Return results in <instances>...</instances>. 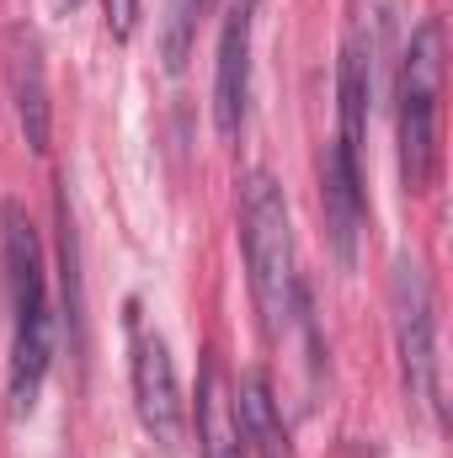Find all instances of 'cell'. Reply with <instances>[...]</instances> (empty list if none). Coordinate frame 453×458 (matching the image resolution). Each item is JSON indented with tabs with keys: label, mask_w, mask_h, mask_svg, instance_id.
I'll use <instances>...</instances> for the list:
<instances>
[{
	"label": "cell",
	"mask_w": 453,
	"mask_h": 458,
	"mask_svg": "<svg viewBox=\"0 0 453 458\" xmlns=\"http://www.w3.org/2000/svg\"><path fill=\"white\" fill-rule=\"evenodd\" d=\"M321 203H326L331 250H337L341 267H352V261H357V229H363V171H357V155H346L341 144H331V149H326Z\"/></svg>",
	"instance_id": "8"
},
{
	"label": "cell",
	"mask_w": 453,
	"mask_h": 458,
	"mask_svg": "<svg viewBox=\"0 0 453 458\" xmlns=\"http://www.w3.org/2000/svg\"><path fill=\"white\" fill-rule=\"evenodd\" d=\"M400 182L406 192H427L438 171V102H443V21H422L400 54Z\"/></svg>",
	"instance_id": "3"
},
{
	"label": "cell",
	"mask_w": 453,
	"mask_h": 458,
	"mask_svg": "<svg viewBox=\"0 0 453 458\" xmlns=\"http://www.w3.org/2000/svg\"><path fill=\"white\" fill-rule=\"evenodd\" d=\"M389 315H395V352L406 389L443 411V384H438V310H432V283L416 256H395L389 272Z\"/></svg>",
	"instance_id": "4"
},
{
	"label": "cell",
	"mask_w": 453,
	"mask_h": 458,
	"mask_svg": "<svg viewBox=\"0 0 453 458\" xmlns=\"http://www.w3.org/2000/svg\"><path fill=\"white\" fill-rule=\"evenodd\" d=\"M0 283L11 304V362H5V389L11 411L32 416L48 362H54V304H48V272H43V245L21 203H0Z\"/></svg>",
	"instance_id": "1"
},
{
	"label": "cell",
	"mask_w": 453,
	"mask_h": 458,
	"mask_svg": "<svg viewBox=\"0 0 453 458\" xmlns=\"http://www.w3.org/2000/svg\"><path fill=\"white\" fill-rule=\"evenodd\" d=\"M192 427H198V454L203 458H245V437H240V416H235V389H229L219 357L209 352L203 362V378H198V411H192Z\"/></svg>",
	"instance_id": "9"
},
{
	"label": "cell",
	"mask_w": 453,
	"mask_h": 458,
	"mask_svg": "<svg viewBox=\"0 0 453 458\" xmlns=\"http://www.w3.org/2000/svg\"><path fill=\"white\" fill-rule=\"evenodd\" d=\"M54 219H59V326L81 357L86 352V277H81V229H75V208H70L64 182L54 192Z\"/></svg>",
	"instance_id": "10"
},
{
	"label": "cell",
	"mask_w": 453,
	"mask_h": 458,
	"mask_svg": "<svg viewBox=\"0 0 453 458\" xmlns=\"http://www.w3.org/2000/svg\"><path fill=\"white\" fill-rule=\"evenodd\" d=\"M240 245L251 272V299L267 336H283L299 320V261H294V219L272 171H251L240 182Z\"/></svg>",
	"instance_id": "2"
},
{
	"label": "cell",
	"mask_w": 453,
	"mask_h": 458,
	"mask_svg": "<svg viewBox=\"0 0 453 458\" xmlns=\"http://www.w3.org/2000/svg\"><path fill=\"white\" fill-rule=\"evenodd\" d=\"M75 5H81V0H54V11H59V16H70Z\"/></svg>",
	"instance_id": "14"
},
{
	"label": "cell",
	"mask_w": 453,
	"mask_h": 458,
	"mask_svg": "<svg viewBox=\"0 0 453 458\" xmlns=\"http://www.w3.org/2000/svg\"><path fill=\"white\" fill-rule=\"evenodd\" d=\"M235 416H240L245 454L294 458V448H288V427H283V405H278L267 373H245V378H240V389H235Z\"/></svg>",
	"instance_id": "11"
},
{
	"label": "cell",
	"mask_w": 453,
	"mask_h": 458,
	"mask_svg": "<svg viewBox=\"0 0 453 458\" xmlns=\"http://www.w3.org/2000/svg\"><path fill=\"white\" fill-rule=\"evenodd\" d=\"M251 32H256V0H229L225 27H219V59H214V128H219V139H235L245 128Z\"/></svg>",
	"instance_id": "7"
},
{
	"label": "cell",
	"mask_w": 453,
	"mask_h": 458,
	"mask_svg": "<svg viewBox=\"0 0 453 458\" xmlns=\"http://www.w3.org/2000/svg\"><path fill=\"white\" fill-rule=\"evenodd\" d=\"M102 5H107V32L117 43H128L133 27H139V0H102Z\"/></svg>",
	"instance_id": "13"
},
{
	"label": "cell",
	"mask_w": 453,
	"mask_h": 458,
	"mask_svg": "<svg viewBox=\"0 0 453 458\" xmlns=\"http://www.w3.org/2000/svg\"><path fill=\"white\" fill-rule=\"evenodd\" d=\"M209 0H166V32H160V59L171 75L187 70V54H192V38H198V16H203Z\"/></svg>",
	"instance_id": "12"
},
{
	"label": "cell",
	"mask_w": 453,
	"mask_h": 458,
	"mask_svg": "<svg viewBox=\"0 0 453 458\" xmlns=\"http://www.w3.org/2000/svg\"><path fill=\"white\" fill-rule=\"evenodd\" d=\"M128 384H133V411H139V427L171 454L182 443V421H187V405H182V384H176V362H171V346L160 331L144 326L139 304H128Z\"/></svg>",
	"instance_id": "5"
},
{
	"label": "cell",
	"mask_w": 453,
	"mask_h": 458,
	"mask_svg": "<svg viewBox=\"0 0 453 458\" xmlns=\"http://www.w3.org/2000/svg\"><path fill=\"white\" fill-rule=\"evenodd\" d=\"M0 59H5V97H11L16 128H21L27 149L43 155V149H48V128H54L43 38H38L27 21H11V27H5V43H0Z\"/></svg>",
	"instance_id": "6"
}]
</instances>
